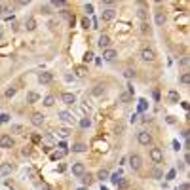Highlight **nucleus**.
<instances>
[{"instance_id":"4be33fe9","label":"nucleus","mask_w":190,"mask_h":190,"mask_svg":"<svg viewBox=\"0 0 190 190\" xmlns=\"http://www.w3.org/2000/svg\"><path fill=\"white\" fill-rule=\"evenodd\" d=\"M82 177H84V179H82V181H84V184H87V186H89V184H93V175H89V173L86 175V173H84Z\"/></svg>"},{"instance_id":"c03bdc74","label":"nucleus","mask_w":190,"mask_h":190,"mask_svg":"<svg viewBox=\"0 0 190 190\" xmlns=\"http://www.w3.org/2000/svg\"><path fill=\"white\" fill-rule=\"evenodd\" d=\"M179 190H188V183H183V184H181V188H179Z\"/></svg>"},{"instance_id":"412c9836","label":"nucleus","mask_w":190,"mask_h":190,"mask_svg":"<svg viewBox=\"0 0 190 190\" xmlns=\"http://www.w3.org/2000/svg\"><path fill=\"white\" fill-rule=\"evenodd\" d=\"M93 95H101V93H105V86H101V84H97L95 87H93V91H91Z\"/></svg>"},{"instance_id":"1a4fd4ad","label":"nucleus","mask_w":190,"mask_h":190,"mask_svg":"<svg viewBox=\"0 0 190 190\" xmlns=\"http://www.w3.org/2000/svg\"><path fill=\"white\" fill-rule=\"evenodd\" d=\"M0 147H2V148H12L14 147V139L10 135H2V137H0Z\"/></svg>"},{"instance_id":"39448f33","label":"nucleus","mask_w":190,"mask_h":190,"mask_svg":"<svg viewBox=\"0 0 190 190\" xmlns=\"http://www.w3.org/2000/svg\"><path fill=\"white\" fill-rule=\"evenodd\" d=\"M86 173V165L82 164V162H76V164H72V175H76V177H82Z\"/></svg>"},{"instance_id":"6e6552de","label":"nucleus","mask_w":190,"mask_h":190,"mask_svg":"<svg viewBox=\"0 0 190 190\" xmlns=\"http://www.w3.org/2000/svg\"><path fill=\"white\" fill-rule=\"evenodd\" d=\"M44 118H46V116H44L42 112H34V114L30 116L32 126H36V127H38V126H42V124H44Z\"/></svg>"},{"instance_id":"c85d7f7f","label":"nucleus","mask_w":190,"mask_h":190,"mask_svg":"<svg viewBox=\"0 0 190 190\" xmlns=\"http://www.w3.org/2000/svg\"><path fill=\"white\" fill-rule=\"evenodd\" d=\"M120 101H122V103H129V101H131V95H129V93H122V95H120Z\"/></svg>"},{"instance_id":"4c0bfd02","label":"nucleus","mask_w":190,"mask_h":190,"mask_svg":"<svg viewBox=\"0 0 190 190\" xmlns=\"http://www.w3.org/2000/svg\"><path fill=\"white\" fill-rule=\"evenodd\" d=\"M139 103H141V105H139V108H141V110H144V108H147V101H144V99H141Z\"/></svg>"},{"instance_id":"79ce46f5","label":"nucleus","mask_w":190,"mask_h":190,"mask_svg":"<svg viewBox=\"0 0 190 190\" xmlns=\"http://www.w3.org/2000/svg\"><path fill=\"white\" fill-rule=\"evenodd\" d=\"M179 63H181L183 67H186V65H188V59H186V57H183V59H181V61H179Z\"/></svg>"},{"instance_id":"9d476101","label":"nucleus","mask_w":190,"mask_h":190,"mask_svg":"<svg viewBox=\"0 0 190 190\" xmlns=\"http://www.w3.org/2000/svg\"><path fill=\"white\" fill-rule=\"evenodd\" d=\"M116 57H118V51H116V50H110V48H108V50L103 51V59H105V61H114Z\"/></svg>"},{"instance_id":"f257e3e1","label":"nucleus","mask_w":190,"mask_h":190,"mask_svg":"<svg viewBox=\"0 0 190 190\" xmlns=\"http://www.w3.org/2000/svg\"><path fill=\"white\" fill-rule=\"evenodd\" d=\"M141 59L143 61H147V63H152L156 59V51L152 48H143L141 50Z\"/></svg>"},{"instance_id":"6ab92c4d","label":"nucleus","mask_w":190,"mask_h":190,"mask_svg":"<svg viewBox=\"0 0 190 190\" xmlns=\"http://www.w3.org/2000/svg\"><path fill=\"white\" fill-rule=\"evenodd\" d=\"M74 71H76V76H80V78H84V76L87 74V69H86L84 65H80V67H76Z\"/></svg>"},{"instance_id":"aec40b11","label":"nucleus","mask_w":190,"mask_h":190,"mask_svg":"<svg viewBox=\"0 0 190 190\" xmlns=\"http://www.w3.org/2000/svg\"><path fill=\"white\" fill-rule=\"evenodd\" d=\"M108 177H110L108 169H99L97 171V179H101V181H105V179H108Z\"/></svg>"},{"instance_id":"ddd939ff","label":"nucleus","mask_w":190,"mask_h":190,"mask_svg":"<svg viewBox=\"0 0 190 190\" xmlns=\"http://www.w3.org/2000/svg\"><path fill=\"white\" fill-rule=\"evenodd\" d=\"M165 14L164 12H156V17H154V21H156V25H158V27H164L165 25Z\"/></svg>"},{"instance_id":"7ed1b4c3","label":"nucleus","mask_w":190,"mask_h":190,"mask_svg":"<svg viewBox=\"0 0 190 190\" xmlns=\"http://www.w3.org/2000/svg\"><path fill=\"white\" fill-rule=\"evenodd\" d=\"M129 165H131V169H133V171H139V169H141V165H143L141 156H139V154H131V156H129Z\"/></svg>"},{"instance_id":"a878e982","label":"nucleus","mask_w":190,"mask_h":190,"mask_svg":"<svg viewBox=\"0 0 190 190\" xmlns=\"http://www.w3.org/2000/svg\"><path fill=\"white\" fill-rule=\"evenodd\" d=\"M89 126H91V120H89V118H82V120H80V127L86 129V127H89Z\"/></svg>"},{"instance_id":"20e7f679","label":"nucleus","mask_w":190,"mask_h":190,"mask_svg":"<svg viewBox=\"0 0 190 190\" xmlns=\"http://www.w3.org/2000/svg\"><path fill=\"white\" fill-rule=\"evenodd\" d=\"M150 160H152L154 164H162V162H164V152H162V148H152V150H150Z\"/></svg>"},{"instance_id":"423d86ee","label":"nucleus","mask_w":190,"mask_h":190,"mask_svg":"<svg viewBox=\"0 0 190 190\" xmlns=\"http://www.w3.org/2000/svg\"><path fill=\"white\" fill-rule=\"evenodd\" d=\"M97 46L101 48L103 51H105V50H108V46H110V38H108V34H101V36H99Z\"/></svg>"},{"instance_id":"37998d69","label":"nucleus","mask_w":190,"mask_h":190,"mask_svg":"<svg viewBox=\"0 0 190 190\" xmlns=\"http://www.w3.org/2000/svg\"><path fill=\"white\" fill-rule=\"evenodd\" d=\"M59 133H61V135H63V137H67V135H69V129H61Z\"/></svg>"},{"instance_id":"2eb2a0df","label":"nucleus","mask_w":190,"mask_h":190,"mask_svg":"<svg viewBox=\"0 0 190 190\" xmlns=\"http://www.w3.org/2000/svg\"><path fill=\"white\" fill-rule=\"evenodd\" d=\"M25 29H27V30H34V29H36V19H34V17H29V19L25 21Z\"/></svg>"},{"instance_id":"5701e85b","label":"nucleus","mask_w":190,"mask_h":190,"mask_svg":"<svg viewBox=\"0 0 190 190\" xmlns=\"http://www.w3.org/2000/svg\"><path fill=\"white\" fill-rule=\"evenodd\" d=\"M59 118L63 122H72V114L71 112H59Z\"/></svg>"},{"instance_id":"bb28decb","label":"nucleus","mask_w":190,"mask_h":190,"mask_svg":"<svg viewBox=\"0 0 190 190\" xmlns=\"http://www.w3.org/2000/svg\"><path fill=\"white\" fill-rule=\"evenodd\" d=\"M179 80H181V84H184V86H186V84L190 82V74H188V72H184V74H181V78H179Z\"/></svg>"},{"instance_id":"f704fd0d","label":"nucleus","mask_w":190,"mask_h":190,"mask_svg":"<svg viewBox=\"0 0 190 190\" xmlns=\"http://www.w3.org/2000/svg\"><path fill=\"white\" fill-rule=\"evenodd\" d=\"M84 8H86V12H87V14H91V12H93V4H86Z\"/></svg>"},{"instance_id":"dca6fc26","label":"nucleus","mask_w":190,"mask_h":190,"mask_svg":"<svg viewBox=\"0 0 190 190\" xmlns=\"http://www.w3.org/2000/svg\"><path fill=\"white\" fill-rule=\"evenodd\" d=\"M167 101H169V103H179V91L171 89V91L167 93Z\"/></svg>"},{"instance_id":"f8f14e48","label":"nucleus","mask_w":190,"mask_h":190,"mask_svg":"<svg viewBox=\"0 0 190 190\" xmlns=\"http://www.w3.org/2000/svg\"><path fill=\"white\" fill-rule=\"evenodd\" d=\"M14 171V164H2L0 165V177H6Z\"/></svg>"},{"instance_id":"a19ab883","label":"nucleus","mask_w":190,"mask_h":190,"mask_svg":"<svg viewBox=\"0 0 190 190\" xmlns=\"http://www.w3.org/2000/svg\"><path fill=\"white\" fill-rule=\"evenodd\" d=\"M82 27H84V29L89 27V21H87V19H82Z\"/></svg>"},{"instance_id":"b1692460","label":"nucleus","mask_w":190,"mask_h":190,"mask_svg":"<svg viewBox=\"0 0 190 190\" xmlns=\"http://www.w3.org/2000/svg\"><path fill=\"white\" fill-rule=\"evenodd\" d=\"M44 105H46V107H53V105H55V97H53V95H48L46 99H44Z\"/></svg>"},{"instance_id":"49530a36","label":"nucleus","mask_w":190,"mask_h":190,"mask_svg":"<svg viewBox=\"0 0 190 190\" xmlns=\"http://www.w3.org/2000/svg\"><path fill=\"white\" fill-rule=\"evenodd\" d=\"M2 36H4V30H2V29H0V40H2Z\"/></svg>"},{"instance_id":"a18cd8bd","label":"nucleus","mask_w":190,"mask_h":190,"mask_svg":"<svg viewBox=\"0 0 190 190\" xmlns=\"http://www.w3.org/2000/svg\"><path fill=\"white\" fill-rule=\"evenodd\" d=\"M2 15H4V6L0 4V17H2Z\"/></svg>"},{"instance_id":"7c9ffc66","label":"nucleus","mask_w":190,"mask_h":190,"mask_svg":"<svg viewBox=\"0 0 190 190\" xmlns=\"http://www.w3.org/2000/svg\"><path fill=\"white\" fill-rule=\"evenodd\" d=\"M15 91H17V87H8V89H6V97H14Z\"/></svg>"},{"instance_id":"e433bc0d","label":"nucleus","mask_w":190,"mask_h":190,"mask_svg":"<svg viewBox=\"0 0 190 190\" xmlns=\"http://www.w3.org/2000/svg\"><path fill=\"white\" fill-rule=\"evenodd\" d=\"M139 17L144 21V19H147V12H144V10H139Z\"/></svg>"},{"instance_id":"c9c22d12","label":"nucleus","mask_w":190,"mask_h":190,"mask_svg":"<svg viewBox=\"0 0 190 190\" xmlns=\"http://www.w3.org/2000/svg\"><path fill=\"white\" fill-rule=\"evenodd\" d=\"M8 114H0V124H4V122H8Z\"/></svg>"},{"instance_id":"58836bf2","label":"nucleus","mask_w":190,"mask_h":190,"mask_svg":"<svg viewBox=\"0 0 190 190\" xmlns=\"http://www.w3.org/2000/svg\"><path fill=\"white\" fill-rule=\"evenodd\" d=\"M42 190H53V186L48 184V183H44V184H42Z\"/></svg>"},{"instance_id":"393cba45","label":"nucleus","mask_w":190,"mask_h":190,"mask_svg":"<svg viewBox=\"0 0 190 190\" xmlns=\"http://www.w3.org/2000/svg\"><path fill=\"white\" fill-rule=\"evenodd\" d=\"M55 8H67V6H69V4H67L65 2V0H53V2H51Z\"/></svg>"},{"instance_id":"c756f323","label":"nucleus","mask_w":190,"mask_h":190,"mask_svg":"<svg viewBox=\"0 0 190 190\" xmlns=\"http://www.w3.org/2000/svg\"><path fill=\"white\" fill-rule=\"evenodd\" d=\"M120 179H122V177H120V171H118V173H114L112 177H110V181H112V184H118Z\"/></svg>"},{"instance_id":"a211bd4d","label":"nucleus","mask_w":190,"mask_h":190,"mask_svg":"<svg viewBox=\"0 0 190 190\" xmlns=\"http://www.w3.org/2000/svg\"><path fill=\"white\" fill-rule=\"evenodd\" d=\"M86 150H87V147H86L84 143H76L74 147H72V152H86Z\"/></svg>"},{"instance_id":"72a5a7b5","label":"nucleus","mask_w":190,"mask_h":190,"mask_svg":"<svg viewBox=\"0 0 190 190\" xmlns=\"http://www.w3.org/2000/svg\"><path fill=\"white\" fill-rule=\"evenodd\" d=\"M124 74H126L127 78H133V76H135V71H131V69H127V71H126Z\"/></svg>"},{"instance_id":"2f4dec72","label":"nucleus","mask_w":190,"mask_h":190,"mask_svg":"<svg viewBox=\"0 0 190 190\" xmlns=\"http://www.w3.org/2000/svg\"><path fill=\"white\" fill-rule=\"evenodd\" d=\"M12 131H14V133H23V126L15 124V126H12Z\"/></svg>"},{"instance_id":"ea45409f","label":"nucleus","mask_w":190,"mask_h":190,"mask_svg":"<svg viewBox=\"0 0 190 190\" xmlns=\"http://www.w3.org/2000/svg\"><path fill=\"white\" fill-rule=\"evenodd\" d=\"M40 10H42V14H51V12H50V8H48V6H42Z\"/></svg>"},{"instance_id":"473e14b6","label":"nucleus","mask_w":190,"mask_h":190,"mask_svg":"<svg viewBox=\"0 0 190 190\" xmlns=\"http://www.w3.org/2000/svg\"><path fill=\"white\" fill-rule=\"evenodd\" d=\"M91 59H93V53H91V51H87V53H86V57H84V61L87 63V61H91Z\"/></svg>"},{"instance_id":"cd10ccee","label":"nucleus","mask_w":190,"mask_h":190,"mask_svg":"<svg viewBox=\"0 0 190 190\" xmlns=\"http://www.w3.org/2000/svg\"><path fill=\"white\" fill-rule=\"evenodd\" d=\"M152 177H154V179H162V177H164V171L156 167V169H152Z\"/></svg>"},{"instance_id":"9b49d317","label":"nucleus","mask_w":190,"mask_h":190,"mask_svg":"<svg viewBox=\"0 0 190 190\" xmlns=\"http://www.w3.org/2000/svg\"><path fill=\"white\" fill-rule=\"evenodd\" d=\"M51 80H53V74L51 72H40L38 74V82L40 84H50Z\"/></svg>"},{"instance_id":"f03ea898","label":"nucleus","mask_w":190,"mask_h":190,"mask_svg":"<svg viewBox=\"0 0 190 190\" xmlns=\"http://www.w3.org/2000/svg\"><path fill=\"white\" fill-rule=\"evenodd\" d=\"M137 141H139V144H143V147H148V144L152 143V135L148 131H139L137 133Z\"/></svg>"},{"instance_id":"f3484780","label":"nucleus","mask_w":190,"mask_h":190,"mask_svg":"<svg viewBox=\"0 0 190 190\" xmlns=\"http://www.w3.org/2000/svg\"><path fill=\"white\" fill-rule=\"evenodd\" d=\"M38 99H40V95L34 93V91H29V93H27V101H29V103H36Z\"/></svg>"},{"instance_id":"0eeeda50","label":"nucleus","mask_w":190,"mask_h":190,"mask_svg":"<svg viewBox=\"0 0 190 190\" xmlns=\"http://www.w3.org/2000/svg\"><path fill=\"white\" fill-rule=\"evenodd\" d=\"M101 17H103V21H112V19L116 17V10H114V8H105Z\"/></svg>"},{"instance_id":"4468645a","label":"nucleus","mask_w":190,"mask_h":190,"mask_svg":"<svg viewBox=\"0 0 190 190\" xmlns=\"http://www.w3.org/2000/svg\"><path fill=\"white\" fill-rule=\"evenodd\" d=\"M61 99H63V103H67V105H72V103H76V97H74V93H63V95H61Z\"/></svg>"}]
</instances>
